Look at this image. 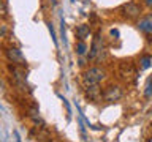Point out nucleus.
Segmentation results:
<instances>
[{
    "label": "nucleus",
    "mask_w": 152,
    "mask_h": 142,
    "mask_svg": "<svg viewBox=\"0 0 152 142\" xmlns=\"http://www.w3.org/2000/svg\"><path fill=\"white\" fill-rule=\"evenodd\" d=\"M71 2H75V0H71Z\"/></svg>",
    "instance_id": "nucleus-20"
},
{
    "label": "nucleus",
    "mask_w": 152,
    "mask_h": 142,
    "mask_svg": "<svg viewBox=\"0 0 152 142\" xmlns=\"http://www.w3.org/2000/svg\"><path fill=\"white\" fill-rule=\"evenodd\" d=\"M100 41H102V38H100V33H97V35H95V40H94V43H92V47H90V59H94V57L97 55L100 51H102Z\"/></svg>",
    "instance_id": "nucleus-6"
},
{
    "label": "nucleus",
    "mask_w": 152,
    "mask_h": 142,
    "mask_svg": "<svg viewBox=\"0 0 152 142\" xmlns=\"http://www.w3.org/2000/svg\"><path fill=\"white\" fill-rule=\"evenodd\" d=\"M49 32H51V38H52V41H54V44L57 46V38H56V32H54V27H52V24H49Z\"/></svg>",
    "instance_id": "nucleus-14"
},
{
    "label": "nucleus",
    "mask_w": 152,
    "mask_h": 142,
    "mask_svg": "<svg viewBox=\"0 0 152 142\" xmlns=\"http://www.w3.org/2000/svg\"><path fill=\"white\" fill-rule=\"evenodd\" d=\"M111 35L117 38V36H119V30H116V28H113V30H111Z\"/></svg>",
    "instance_id": "nucleus-15"
},
{
    "label": "nucleus",
    "mask_w": 152,
    "mask_h": 142,
    "mask_svg": "<svg viewBox=\"0 0 152 142\" xmlns=\"http://www.w3.org/2000/svg\"><path fill=\"white\" fill-rule=\"evenodd\" d=\"M14 137H16V142H21V137H19L18 133H14Z\"/></svg>",
    "instance_id": "nucleus-17"
},
{
    "label": "nucleus",
    "mask_w": 152,
    "mask_h": 142,
    "mask_svg": "<svg viewBox=\"0 0 152 142\" xmlns=\"http://www.w3.org/2000/svg\"><path fill=\"white\" fill-rule=\"evenodd\" d=\"M7 57L13 63H19V65H26V59H24L22 52L18 47H8L7 49Z\"/></svg>",
    "instance_id": "nucleus-4"
},
{
    "label": "nucleus",
    "mask_w": 152,
    "mask_h": 142,
    "mask_svg": "<svg viewBox=\"0 0 152 142\" xmlns=\"http://www.w3.org/2000/svg\"><path fill=\"white\" fill-rule=\"evenodd\" d=\"M0 16H7V3H5V0H0Z\"/></svg>",
    "instance_id": "nucleus-13"
},
{
    "label": "nucleus",
    "mask_w": 152,
    "mask_h": 142,
    "mask_svg": "<svg viewBox=\"0 0 152 142\" xmlns=\"http://www.w3.org/2000/svg\"><path fill=\"white\" fill-rule=\"evenodd\" d=\"M30 118H32L35 123H43L41 118H40V115H38V111H37V109H30Z\"/></svg>",
    "instance_id": "nucleus-12"
},
{
    "label": "nucleus",
    "mask_w": 152,
    "mask_h": 142,
    "mask_svg": "<svg viewBox=\"0 0 152 142\" xmlns=\"http://www.w3.org/2000/svg\"><path fill=\"white\" fill-rule=\"evenodd\" d=\"M138 28L144 33H152V14L142 17L140 22H138Z\"/></svg>",
    "instance_id": "nucleus-5"
},
{
    "label": "nucleus",
    "mask_w": 152,
    "mask_h": 142,
    "mask_svg": "<svg viewBox=\"0 0 152 142\" xmlns=\"http://www.w3.org/2000/svg\"><path fill=\"white\" fill-rule=\"evenodd\" d=\"M89 33H90V28H89V25H86V24H81V25L76 27V35H78V38L81 41H83L84 38H87Z\"/></svg>",
    "instance_id": "nucleus-7"
},
{
    "label": "nucleus",
    "mask_w": 152,
    "mask_h": 142,
    "mask_svg": "<svg viewBox=\"0 0 152 142\" xmlns=\"http://www.w3.org/2000/svg\"><path fill=\"white\" fill-rule=\"evenodd\" d=\"M144 96H146V98H151V96H152V78H151L149 80H147V84H146Z\"/></svg>",
    "instance_id": "nucleus-11"
},
{
    "label": "nucleus",
    "mask_w": 152,
    "mask_h": 142,
    "mask_svg": "<svg viewBox=\"0 0 152 142\" xmlns=\"http://www.w3.org/2000/svg\"><path fill=\"white\" fill-rule=\"evenodd\" d=\"M86 51H87V46H86L84 41H79L78 44H76V52H78L79 55H84Z\"/></svg>",
    "instance_id": "nucleus-10"
},
{
    "label": "nucleus",
    "mask_w": 152,
    "mask_h": 142,
    "mask_svg": "<svg viewBox=\"0 0 152 142\" xmlns=\"http://www.w3.org/2000/svg\"><path fill=\"white\" fill-rule=\"evenodd\" d=\"M51 142H60V141H57V139H52Z\"/></svg>",
    "instance_id": "nucleus-18"
},
{
    "label": "nucleus",
    "mask_w": 152,
    "mask_h": 142,
    "mask_svg": "<svg viewBox=\"0 0 152 142\" xmlns=\"http://www.w3.org/2000/svg\"><path fill=\"white\" fill-rule=\"evenodd\" d=\"M104 78H106V73L102 68H89L83 74L84 85H98Z\"/></svg>",
    "instance_id": "nucleus-1"
},
{
    "label": "nucleus",
    "mask_w": 152,
    "mask_h": 142,
    "mask_svg": "<svg viewBox=\"0 0 152 142\" xmlns=\"http://www.w3.org/2000/svg\"><path fill=\"white\" fill-rule=\"evenodd\" d=\"M86 92L92 99H98L100 96V88L98 85H86Z\"/></svg>",
    "instance_id": "nucleus-8"
},
{
    "label": "nucleus",
    "mask_w": 152,
    "mask_h": 142,
    "mask_svg": "<svg viewBox=\"0 0 152 142\" xmlns=\"http://www.w3.org/2000/svg\"><path fill=\"white\" fill-rule=\"evenodd\" d=\"M103 98L106 99V101H117V99L122 98V88L119 87V85H109V87H106V90H104Z\"/></svg>",
    "instance_id": "nucleus-3"
},
{
    "label": "nucleus",
    "mask_w": 152,
    "mask_h": 142,
    "mask_svg": "<svg viewBox=\"0 0 152 142\" xmlns=\"http://www.w3.org/2000/svg\"><path fill=\"white\" fill-rule=\"evenodd\" d=\"M140 63H141V66H140L141 70H147V68L151 66V63H152V59H151L149 55H144V57L140 60Z\"/></svg>",
    "instance_id": "nucleus-9"
},
{
    "label": "nucleus",
    "mask_w": 152,
    "mask_h": 142,
    "mask_svg": "<svg viewBox=\"0 0 152 142\" xmlns=\"http://www.w3.org/2000/svg\"><path fill=\"white\" fill-rule=\"evenodd\" d=\"M144 3L147 5V7H152V0H144Z\"/></svg>",
    "instance_id": "nucleus-16"
},
{
    "label": "nucleus",
    "mask_w": 152,
    "mask_h": 142,
    "mask_svg": "<svg viewBox=\"0 0 152 142\" xmlns=\"http://www.w3.org/2000/svg\"><path fill=\"white\" fill-rule=\"evenodd\" d=\"M147 142H152V137H151V139H147Z\"/></svg>",
    "instance_id": "nucleus-19"
},
{
    "label": "nucleus",
    "mask_w": 152,
    "mask_h": 142,
    "mask_svg": "<svg viewBox=\"0 0 152 142\" xmlns=\"http://www.w3.org/2000/svg\"><path fill=\"white\" fill-rule=\"evenodd\" d=\"M121 13H122V16H125L128 19H133V17H138L141 14V7L135 2H128L125 5H122Z\"/></svg>",
    "instance_id": "nucleus-2"
}]
</instances>
